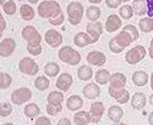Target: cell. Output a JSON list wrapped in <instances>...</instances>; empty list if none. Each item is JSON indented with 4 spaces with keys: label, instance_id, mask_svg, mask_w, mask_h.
<instances>
[{
    "label": "cell",
    "instance_id": "obj_1",
    "mask_svg": "<svg viewBox=\"0 0 153 125\" xmlns=\"http://www.w3.org/2000/svg\"><path fill=\"white\" fill-rule=\"evenodd\" d=\"M61 12L62 10L60 4L55 0H45V1L38 5V15L45 20H50L52 17L60 15Z\"/></svg>",
    "mask_w": 153,
    "mask_h": 125
},
{
    "label": "cell",
    "instance_id": "obj_2",
    "mask_svg": "<svg viewBox=\"0 0 153 125\" xmlns=\"http://www.w3.org/2000/svg\"><path fill=\"white\" fill-rule=\"evenodd\" d=\"M84 15V6L79 1H72L67 6V16H68V22L73 26H78Z\"/></svg>",
    "mask_w": 153,
    "mask_h": 125
},
{
    "label": "cell",
    "instance_id": "obj_3",
    "mask_svg": "<svg viewBox=\"0 0 153 125\" xmlns=\"http://www.w3.org/2000/svg\"><path fill=\"white\" fill-rule=\"evenodd\" d=\"M59 58L69 64V66H76L78 63H80L82 61V56L78 51H75L73 47L71 46H63L61 47V50L59 51Z\"/></svg>",
    "mask_w": 153,
    "mask_h": 125
},
{
    "label": "cell",
    "instance_id": "obj_4",
    "mask_svg": "<svg viewBox=\"0 0 153 125\" xmlns=\"http://www.w3.org/2000/svg\"><path fill=\"white\" fill-rule=\"evenodd\" d=\"M21 34H22L23 40L29 46H39L40 43H42V35L39 34V32H38L32 26H26L22 29Z\"/></svg>",
    "mask_w": 153,
    "mask_h": 125
},
{
    "label": "cell",
    "instance_id": "obj_5",
    "mask_svg": "<svg viewBox=\"0 0 153 125\" xmlns=\"http://www.w3.org/2000/svg\"><path fill=\"white\" fill-rule=\"evenodd\" d=\"M146 53H147V51H146L145 46L136 45V46H134L131 50H129L125 53V61L129 64H136V63L141 62L145 58Z\"/></svg>",
    "mask_w": 153,
    "mask_h": 125
},
{
    "label": "cell",
    "instance_id": "obj_6",
    "mask_svg": "<svg viewBox=\"0 0 153 125\" xmlns=\"http://www.w3.org/2000/svg\"><path fill=\"white\" fill-rule=\"evenodd\" d=\"M18 69L20 72L27 75H35L38 72H39V66L38 63L30 58V57H25L21 60V62L18 63Z\"/></svg>",
    "mask_w": 153,
    "mask_h": 125
},
{
    "label": "cell",
    "instance_id": "obj_7",
    "mask_svg": "<svg viewBox=\"0 0 153 125\" xmlns=\"http://www.w3.org/2000/svg\"><path fill=\"white\" fill-rule=\"evenodd\" d=\"M30 98H32V91L28 87H20L11 94V101L17 106L28 102Z\"/></svg>",
    "mask_w": 153,
    "mask_h": 125
},
{
    "label": "cell",
    "instance_id": "obj_8",
    "mask_svg": "<svg viewBox=\"0 0 153 125\" xmlns=\"http://www.w3.org/2000/svg\"><path fill=\"white\" fill-rule=\"evenodd\" d=\"M45 41L51 46V47H59L63 43V38L60 34V32H57L55 29H49L45 33Z\"/></svg>",
    "mask_w": 153,
    "mask_h": 125
},
{
    "label": "cell",
    "instance_id": "obj_9",
    "mask_svg": "<svg viewBox=\"0 0 153 125\" xmlns=\"http://www.w3.org/2000/svg\"><path fill=\"white\" fill-rule=\"evenodd\" d=\"M16 50V41L12 38L3 39L0 43V55L3 57H9Z\"/></svg>",
    "mask_w": 153,
    "mask_h": 125
},
{
    "label": "cell",
    "instance_id": "obj_10",
    "mask_svg": "<svg viewBox=\"0 0 153 125\" xmlns=\"http://www.w3.org/2000/svg\"><path fill=\"white\" fill-rule=\"evenodd\" d=\"M102 32H103V26L101 22H91L86 24V33L92 38L94 43H96L100 39Z\"/></svg>",
    "mask_w": 153,
    "mask_h": 125
},
{
    "label": "cell",
    "instance_id": "obj_11",
    "mask_svg": "<svg viewBox=\"0 0 153 125\" xmlns=\"http://www.w3.org/2000/svg\"><path fill=\"white\" fill-rule=\"evenodd\" d=\"M105 113V104L102 102H94L90 106V114H91V121L99 123L101 121Z\"/></svg>",
    "mask_w": 153,
    "mask_h": 125
},
{
    "label": "cell",
    "instance_id": "obj_12",
    "mask_svg": "<svg viewBox=\"0 0 153 125\" xmlns=\"http://www.w3.org/2000/svg\"><path fill=\"white\" fill-rule=\"evenodd\" d=\"M86 61L92 64V66H96V67H100V66H103L106 63V55L101 51H90L86 56Z\"/></svg>",
    "mask_w": 153,
    "mask_h": 125
},
{
    "label": "cell",
    "instance_id": "obj_13",
    "mask_svg": "<svg viewBox=\"0 0 153 125\" xmlns=\"http://www.w3.org/2000/svg\"><path fill=\"white\" fill-rule=\"evenodd\" d=\"M108 94H109L111 97H113L120 104H124V103L129 102V100H130V94H129L128 90H125V89H123V90H116V89L109 86L108 87Z\"/></svg>",
    "mask_w": 153,
    "mask_h": 125
},
{
    "label": "cell",
    "instance_id": "obj_14",
    "mask_svg": "<svg viewBox=\"0 0 153 125\" xmlns=\"http://www.w3.org/2000/svg\"><path fill=\"white\" fill-rule=\"evenodd\" d=\"M122 27V18L117 15H109L105 23V29L108 33H113Z\"/></svg>",
    "mask_w": 153,
    "mask_h": 125
},
{
    "label": "cell",
    "instance_id": "obj_15",
    "mask_svg": "<svg viewBox=\"0 0 153 125\" xmlns=\"http://www.w3.org/2000/svg\"><path fill=\"white\" fill-rule=\"evenodd\" d=\"M72 84H73L72 75L69 73H62L59 77V79H57V81H56V87L59 89L60 91L66 92V91L69 90V87L72 86Z\"/></svg>",
    "mask_w": 153,
    "mask_h": 125
},
{
    "label": "cell",
    "instance_id": "obj_16",
    "mask_svg": "<svg viewBox=\"0 0 153 125\" xmlns=\"http://www.w3.org/2000/svg\"><path fill=\"white\" fill-rule=\"evenodd\" d=\"M111 87L116 89V90H123L126 85V77L123 73H113L111 75Z\"/></svg>",
    "mask_w": 153,
    "mask_h": 125
},
{
    "label": "cell",
    "instance_id": "obj_17",
    "mask_svg": "<svg viewBox=\"0 0 153 125\" xmlns=\"http://www.w3.org/2000/svg\"><path fill=\"white\" fill-rule=\"evenodd\" d=\"M83 94L86 98L89 100H94V98H96L100 96L101 94V89L99 87L97 84H95V83H89L88 85L84 86L83 89Z\"/></svg>",
    "mask_w": 153,
    "mask_h": 125
},
{
    "label": "cell",
    "instance_id": "obj_18",
    "mask_svg": "<svg viewBox=\"0 0 153 125\" xmlns=\"http://www.w3.org/2000/svg\"><path fill=\"white\" fill-rule=\"evenodd\" d=\"M114 39H116L117 44L124 50L125 47H128L132 41H134V38H132V35L126 32V30H122L119 34H117L116 37H114Z\"/></svg>",
    "mask_w": 153,
    "mask_h": 125
},
{
    "label": "cell",
    "instance_id": "obj_19",
    "mask_svg": "<svg viewBox=\"0 0 153 125\" xmlns=\"http://www.w3.org/2000/svg\"><path fill=\"white\" fill-rule=\"evenodd\" d=\"M74 44L78 47H85V46H88L90 44H95V43L88 33L79 32V33H76L74 37Z\"/></svg>",
    "mask_w": 153,
    "mask_h": 125
},
{
    "label": "cell",
    "instance_id": "obj_20",
    "mask_svg": "<svg viewBox=\"0 0 153 125\" xmlns=\"http://www.w3.org/2000/svg\"><path fill=\"white\" fill-rule=\"evenodd\" d=\"M146 102H147L146 95L143 92H136V94L132 95L130 103H131V107L134 109H142V108H145Z\"/></svg>",
    "mask_w": 153,
    "mask_h": 125
},
{
    "label": "cell",
    "instance_id": "obj_21",
    "mask_svg": "<svg viewBox=\"0 0 153 125\" xmlns=\"http://www.w3.org/2000/svg\"><path fill=\"white\" fill-rule=\"evenodd\" d=\"M84 104V101L80 96L78 95H73L71 97H68L67 102H66V106H67V108L72 112H75V111H79L82 107Z\"/></svg>",
    "mask_w": 153,
    "mask_h": 125
},
{
    "label": "cell",
    "instance_id": "obj_22",
    "mask_svg": "<svg viewBox=\"0 0 153 125\" xmlns=\"http://www.w3.org/2000/svg\"><path fill=\"white\" fill-rule=\"evenodd\" d=\"M123 114H124L123 109L120 108L119 106H111L108 108V111H107L108 118L114 123H119L122 120V118H123Z\"/></svg>",
    "mask_w": 153,
    "mask_h": 125
},
{
    "label": "cell",
    "instance_id": "obj_23",
    "mask_svg": "<svg viewBox=\"0 0 153 125\" xmlns=\"http://www.w3.org/2000/svg\"><path fill=\"white\" fill-rule=\"evenodd\" d=\"M131 7L134 10V13L137 16H143V15H147V12H148L146 0H134Z\"/></svg>",
    "mask_w": 153,
    "mask_h": 125
},
{
    "label": "cell",
    "instance_id": "obj_24",
    "mask_svg": "<svg viewBox=\"0 0 153 125\" xmlns=\"http://www.w3.org/2000/svg\"><path fill=\"white\" fill-rule=\"evenodd\" d=\"M148 81V74L145 70H136L132 74V83L136 86H145Z\"/></svg>",
    "mask_w": 153,
    "mask_h": 125
},
{
    "label": "cell",
    "instance_id": "obj_25",
    "mask_svg": "<svg viewBox=\"0 0 153 125\" xmlns=\"http://www.w3.org/2000/svg\"><path fill=\"white\" fill-rule=\"evenodd\" d=\"M20 15H21V18L23 21H32L35 16V11L33 10V7L30 5L23 4L20 7Z\"/></svg>",
    "mask_w": 153,
    "mask_h": 125
},
{
    "label": "cell",
    "instance_id": "obj_26",
    "mask_svg": "<svg viewBox=\"0 0 153 125\" xmlns=\"http://www.w3.org/2000/svg\"><path fill=\"white\" fill-rule=\"evenodd\" d=\"M74 123L76 125H86L89 123H92L91 121V114L88 113V112H76L74 114Z\"/></svg>",
    "mask_w": 153,
    "mask_h": 125
},
{
    "label": "cell",
    "instance_id": "obj_27",
    "mask_svg": "<svg viewBox=\"0 0 153 125\" xmlns=\"http://www.w3.org/2000/svg\"><path fill=\"white\" fill-rule=\"evenodd\" d=\"M95 80L100 85H105L107 83H109L111 80V73L107 69H99L96 74H95Z\"/></svg>",
    "mask_w": 153,
    "mask_h": 125
},
{
    "label": "cell",
    "instance_id": "obj_28",
    "mask_svg": "<svg viewBox=\"0 0 153 125\" xmlns=\"http://www.w3.org/2000/svg\"><path fill=\"white\" fill-rule=\"evenodd\" d=\"M23 112H25V115L27 118L33 119V118H35V117H38V115L40 114V108H39V106L35 104V103H28L25 107V111Z\"/></svg>",
    "mask_w": 153,
    "mask_h": 125
},
{
    "label": "cell",
    "instance_id": "obj_29",
    "mask_svg": "<svg viewBox=\"0 0 153 125\" xmlns=\"http://www.w3.org/2000/svg\"><path fill=\"white\" fill-rule=\"evenodd\" d=\"M78 78L83 81H88L92 78V69L89 66H82L78 69Z\"/></svg>",
    "mask_w": 153,
    "mask_h": 125
},
{
    "label": "cell",
    "instance_id": "obj_30",
    "mask_svg": "<svg viewBox=\"0 0 153 125\" xmlns=\"http://www.w3.org/2000/svg\"><path fill=\"white\" fill-rule=\"evenodd\" d=\"M44 72L48 77H51V78H55L57 74L60 73V66L55 63V62H49L45 67H44Z\"/></svg>",
    "mask_w": 153,
    "mask_h": 125
},
{
    "label": "cell",
    "instance_id": "obj_31",
    "mask_svg": "<svg viewBox=\"0 0 153 125\" xmlns=\"http://www.w3.org/2000/svg\"><path fill=\"white\" fill-rule=\"evenodd\" d=\"M101 16V10L99 6H89L86 9V17L92 21V22H97V20Z\"/></svg>",
    "mask_w": 153,
    "mask_h": 125
},
{
    "label": "cell",
    "instance_id": "obj_32",
    "mask_svg": "<svg viewBox=\"0 0 153 125\" xmlns=\"http://www.w3.org/2000/svg\"><path fill=\"white\" fill-rule=\"evenodd\" d=\"M140 30L143 33H149L153 30V18L152 17H145L139 22Z\"/></svg>",
    "mask_w": 153,
    "mask_h": 125
},
{
    "label": "cell",
    "instance_id": "obj_33",
    "mask_svg": "<svg viewBox=\"0 0 153 125\" xmlns=\"http://www.w3.org/2000/svg\"><path fill=\"white\" fill-rule=\"evenodd\" d=\"M63 100L65 96L60 91H52L48 96V103H52V104H62Z\"/></svg>",
    "mask_w": 153,
    "mask_h": 125
},
{
    "label": "cell",
    "instance_id": "obj_34",
    "mask_svg": "<svg viewBox=\"0 0 153 125\" xmlns=\"http://www.w3.org/2000/svg\"><path fill=\"white\" fill-rule=\"evenodd\" d=\"M34 85H35V87L38 89L39 91H45L46 89H49V86H50V80L46 78V77H38L36 79H35V81H34Z\"/></svg>",
    "mask_w": 153,
    "mask_h": 125
},
{
    "label": "cell",
    "instance_id": "obj_35",
    "mask_svg": "<svg viewBox=\"0 0 153 125\" xmlns=\"http://www.w3.org/2000/svg\"><path fill=\"white\" fill-rule=\"evenodd\" d=\"M11 83H12V79H11L10 74H7L5 72L0 73V87H1V90H6V89H9Z\"/></svg>",
    "mask_w": 153,
    "mask_h": 125
},
{
    "label": "cell",
    "instance_id": "obj_36",
    "mask_svg": "<svg viewBox=\"0 0 153 125\" xmlns=\"http://www.w3.org/2000/svg\"><path fill=\"white\" fill-rule=\"evenodd\" d=\"M1 7H3V10H4V12L6 13V15H15L16 13V10H17V6H16V4H15V1L13 0H9V1H5V3H3L1 4Z\"/></svg>",
    "mask_w": 153,
    "mask_h": 125
},
{
    "label": "cell",
    "instance_id": "obj_37",
    "mask_svg": "<svg viewBox=\"0 0 153 125\" xmlns=\"http://www.w3.org/2000/svg\"><path fill=\"white\" fill-rule=\"evenodd\" d=\"M119 15L123 20H130L132 15H134V10L130 5H123L120 9H119Z\"/></svg>",
    "mask_w": 153,
    "mask_h": 125
},
{
    "label": "cell",
    "instance_id": "obj_38",
    "mask_svg": "<svg viewBox=\"0 0 153 125\" xmlns=\"http://www.w3.org/2000/svg\"><path fill=\"white\" fill-rule=\"evenodd\" d=\"M62 111V104H52V103H48L46 104V112L50 115H56Z\"/></svg>",
    "mask_w": 153,
    "mask_h": 125
},
{
    "label": "cell",
    "instance_id": "obj_39",
    "mask_svg": "<svg viewBox=\"0 0 153 125\" xmlns=\"http://www.w3.org/2000/svg\"><path fill=\"white\" fill-rule=\"evenodd\" d=\"M12 112V107L9 102H3L1 103V107H0V115L1 117H9Z\"/></svg>",
    "mask_w": 153,
    "mask_h": 125
},
{
    "label": "cell",
    "instance_id": "obj_40",
    "mask_svg": "<svg viewBox=\"0 0 153 125\" xmlns=\"http://www.w3.org/2000/svg\"><path fill=\"white\" fill-rule=\"evenodd\" d=\"M63 21H65V15H63V12H61L60 15H57V16H55V17H52V18L49 20L50 24H52V26H61V24L63 23Z\"/></svg>",
    "mask_w": 153,
    "mask_h": 125
},
{
    "label": "cell",
    "instance_id": "obj_41",
    "mask_svg": "<svg viewBox=\"0 0 153 125\" xmlns=\"http://www.w3.org/2000/svg\"><path fill=\"white\" fill-rule=\"evenodd\" d=\"M123 30L129 32V33L132 35L134 40H137V39H139V30L136 29V27H135V26H132V24H126V26L123 28Z\"/></svg>",
    "mask_w": 153,
    "mask_h": 125
},
{
    "label": "cell",
    "instance_id": "obj_42",
    "mask_svg": "<svg viewBox=\"0 0 153 125\" xmlns=\"http://www.w3.org/2000/svg\"><path fill=\"white\" fill-rule=\"evenodd\" d=\"M108 47H109V50L113 52V53H120L122 51H123V49L117 44V41H116V39H111L109 40V43H108Z\"/></svg>",
    "mask_w": 153,
    "mask_h": 125
},
{
    "label": "cell",
    "instance_id": "obj_43",
    "mask_svg": "<svg viewBox=\"0 0 153 125\" xmlns=\"http://www.w3.org/2000/svg\"><path fill=\"white\" fill-rule=\"evenodd\" d=\"M27 51L28 53H30L32 56H38V55H40L42 53V46H29L27 45Z\"/></svg>",
    "mask_w": 153,
    "mask_h": 125
},
{
    "label": "cell",
    "instance_id": "obj_44",
    "mask_svg": "<svg viewBox=\"0 0 153 125\" xmlns=\"http://www.w3.org/2000/svg\"><path fill=\"white\" fill-rule=\"evenodd\" d=\"M122 3H123V0H106V5L109 9H117Z\"/></svg>",
    "mask_w": 153,
    "mask_h": 125
},
{
    "label": "cell",
    "instance_id": "obj_45",
    "mask_svg": "<svg viewBox=\"0 0 153 125\" xmlns=\"http://www.w3.org/2000/svg\"><path fill=\"white\" fill-rule=\"evenodd\" d=\"M35 125H51V120L46 117H39L35 120Z\"/></svg>",
    "mask_w": 153,
    "mask_h": 125
},
{
    "label": "cell",
    "instance_id": "obj_46",
    "mask_svg": "<svg viewBox=\"0 0 153 125\" xmlns=\"http://www.w3.org/2000/svg\"><path fill=\"white\" fill-rule=\"evenodd\" d=\"M146 3H147V7H148V17H152L153 18V0H146Z\"/></svg>",
    "mask_w": 153,
    "mask_h": 125
},
{
    "label": "cell",
    "instance_id": "obj_47",
    "mask_svg": "<svg viewBox=\"0 0 153 125\" xmlns=\"http://www.w3.org/2000/svg\"><path fill=\"white\" fill-rule=\"evenodd\" d=\"M0 23H1V27H0V34H3L4 30H5V28H6V22H5L3 16H0Z\"/></svg>",
    "mask_w": 153,
    "mask_h": 125
},
{
    "label": "cell",
    "instance_id": "obj_48",
    "mask_svg": "<svg viewBox=\"0 0 153 125\" xmlns=\"http://www.w3.org/2000/svg\"><path fill=\"white\" fill-rule=\"evenodd\" d=\"M57 125H72V123H71L69 119H67V118H62V119L59 121V124H57Z\"/></svg>",
    "mask_w": 153,
    "mask_h": 125
},
{
    "label": "cell",
    "instance_id": "obj_49",
    "mask_svg": "<svg viewBox=\"0 0 153 125\" xmlns=\"http://www.w3.org/2000/svg\"><path fill=\"white\" fill-rule=\"evenodd\" d=\"M148 123H149L151 125H153V112L149 113V115H148Z\"/></svg>",
    "mask_w": 153,
    "mask_h": 125
},
{
    "label": "cell",
    "instance_id": "obj_50",
    "mask_svg": "<svg viewBox=\"0 0 153 125\" xmlns=\"http://www.w3.org/2000/svg\"><path fill=\"white\" fill-rule=\"evenodd\" d=\"M102 1V0H89V3H91V4H100Z\"/></svg>",
    "mask_w": 153,
    "mask_h": 125
},
{
    "label": "cell",
    "instance_id": "obj_51",
    "mask_svg": "<svg viewBox=\"0 0 153 125\" xmlns=\"http://www.w3.org/2000/svg\"><path fill=\"white\" fill-rule=\"evenodd\" d=\"M38 1H39V0H28V3H29V4H36Z\"/></svg>",
    "mask_w": 153,
    "mask_h": 125
},
{
    "label": "cell",
    "instance_id": "obj_52",
    "mask_svg": "<svg viewBox=\"0 0 153 125\" xmlns=\"http://www.w3.org/2000/svg\"><path fill=\"white\" fill-rule=\"evenodd\" d=\"M151 89L153 91V73H152V77H151Z\"/></svg>",
    "mask_w": 153,
    "mask_h": 125
},
{
    "label": "cell",
    "instance_id": "obj_53",
    "mask_svg": "<svg viewBox=\"0 0 153 125\" xmlns=\"http://www.w3.org/2000/svg\"><path fill=\"white\" fill-rule=\"evenodd\" d=\"M148 50H152L153 51V38H152V40H151V44H149V49Z\"/></svg>",
    "mask_w": 153,
    "mask_h": 125
},
{
    "label": "cell",
    "instance_id": "obj_54",
    "mask_svg": "<svg viewBox=\"0 0 153 125\" xmlns=\"http://www.w3.org/2000/svg\"><path fill=\"white\" fill-rule=\"evenodd\" d=\"M148 53H149V57L153 60V51L152 50H148Z\"/></svg>",
    "mask_w": 153,
    "mask_h": 125
},
{
    "label": "cell",
    "instance_id": "obj_55",
    "mask_svg": "<svg viewBox=\"0 0 153 125\" xmlns=\"http://www.w3.org/2000/svg\"><path fill=\"white\" fill-rule=\"evenodd\" d=\"M149 103L153 106V95H151V96H149Z\"/></svg>",
    "mask_w": 153,
    "mask_h": 125
},
{
    "label": "cell",
    "instance_id": "obj_56",
    "mask_svg": "<svg viewBox=\"0 0 153 125\" xmlns=\"http://www.w3.org/2000/svg\"><path fill=\"white\" fill-rule=\"evenodd\" d=\"M113 125H129V124H124V123H120L119 121V123H114Z\"/></svg>",
    "mask_w": 153,
    "mask_h": 125
},
{
    "label": "cell",
    "instance_id": "obj_57",
    "mask_svg": "<svg viewBox=\"0 0 153 125\" xmlns=\"http://www.w3.org/2000/svg\"><path fill=\"white\" fill-rule=\"evenodd\" d=\"M5 1H9V0H0V3H1V4H3V3H5Z\"/></svg>",
    "mask_w": 153,
    "mask_h": 125
},
{
    "label": "cell",
    "instance_id": "obj_58",
    "mask_svg": "<svg viewBox=\"0 0 153 125\" xmlns=\"http://www.w3.org/2000/svg\"><path fill=\"white\" fill-rule=\"evenodd\" d=\"M3 125H13L12 123H6V124H3Z\"/></svg>",
    "mask_w": 153,
    "mask_h": 125
},
{
    "label": "cell",
    "instance_id": "obj_59",
    "mask_svg": "<svg viewBox=\"0 0 153 125\" xmlns=\"http://www.w3.org/2000/svg\"><path fill=\"white\" fill-rule=\"evenodd\" d=\"M123 1H124V3H126V1H130V0H123Z\"/></svg>",
    "mask_w": 153,
    "mask_h": 125
},
{
    "label": "cell",
    "instance_id": "obj_60",
    "mask_svg": "<svg viewBox=\"0 0 153 125\" xmlns=\"http://www.w3.org/2000/svg\"><path fill=\"white\" fill-rule=\"evenodd\" d=\"M73 1H75V0H73Z\"/></svg>",
    "mask_w": 153,
    "mask_h": 125
}]
</instances>
